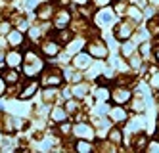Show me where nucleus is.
Segmentation results:
<instances>
[{
    "label": "nucleus",
    "instance_id": "obj_1",
    "mask_svg": "<svg viewBox=\"0 0 159 153\" xmlns=\"http://www.w3.org/2000/svg\"><path fill=\"white\" fill-rule=\"evenodd\" d=\"M39 52L42 54V57H56L60 52H61V44L56 40L52 34H48V37H44L40 40V46H39Z\"/></svg>",
    "mask_w": 159,
    "mask_h": 153
},
{
    "label": "nucleus",
    "instance_id": "obj_2",
    "mask_svg": "<svg viewBox=\"0 0 159 153\" xmlns=\"http://www.w3.org/2000/svg\"><path fill=\"white\" fill-rule=\"evenodd\" d=\"M109 100L113 105H125L132 100V92L129 86H123V84H117L115 88L109 90Z\"/></svg>",
    "mask_w": 159,
    "mask_h": 153
},
{
    "label": "nucleus",
    "instance_id": "obj_3",
    "mask_svg": "<svg viewBox=\"0 0 159 153\" xmlns=\"http://www.w3.org/2000/svg\"><path fill=\"white\" fill-rule=\"evenodd\" d=\"M134 29H136V23H134V21H130L129 17H125L123 21H119L117 25H115V31H113V37H115L119 42H123V40H129V38L132 37Z\"/></svg>",
    "mask_w": 159,
    "mask_h": 153
},
{
    "label": "nucleus",
    "instance_id": "obj_4",
    "mask_svg": "<svg viewBox=\"0 0 159 153\" xmlns=\"http://www.w3.org/2000/svg\"><path fill=\"white\" fill-rule=\"evenodd\" d=\"M39 86H40V80L39 79H27V77H23V86H21V90L17 94V100L19 101H29L39 92Z\"/></svg>",
    "mask_w": 159,
    "mask_h": 153
},
{
    "label": "nucleus",
    "instance_id": "obj_5",
    "mask_svg": "<svg viewBox=\"0 0 159 153\" xmlns=\"http://www.w3.org/2000/svg\"><path fill=\"white\" fill-rule=\"evenodd\" d=\"M115 21H117L115 11H113V8H107V6H102V8L96 11V16H94L96 27H111Z\"/></svg>",
    "mask_w": 159,
    "mask_h": 153
},
{
    "label": "nucleus",
    "instance_id": "obj_6",
    "mask_svg": "<svg viewBox=\"0 0 159 153\" xmlns=\"http://www.w3.org/2000/svg\"><path fill=\"white\" fill-rule=\"evenodd\" d=\"M86 52L96 60H106L109 54V48L102 38H92L90 42H86Z\"/></svg>",
    "mask_w": 159,
    "mask_h": 153
},
{
    "label": "nucleus",
    "instance_id": "obj_7",
    "mask_svg": "<svg viewBox=\"0 0 159 153\" xmlns=\"http://www.w3.org/2000/svg\"><path fill=\"white\" fill-rule=\"evenodd\" d=\"M56 10H58V6H56L52 0H50V2H40L37 6V10H35V16H37L39 21H52Z\"/></svg>",
    "mask_w": 159,
    "mask_h": 153
},
{
    "label": "nucleus",
    "instance_id": "obj_8",
    "mask_svg": "<svg viewBox=\"0 0 159 153\" xmlns=\"http://www.w3.org/2000/svg\"><path fill=\"white\" fill-rule=\"evenodd\" d=\"M6 40H8V46H12V48H21L25 50V42H27V34L19 29H12L8 34H6Z\"/></svg>",
    "mask_w": 159,
    "mask_h": 153
},
{
    "label": "nucleus",
    "instance_id": "obj_9",
    "mask_svg": "<svg viewBox=\"0 0 159 153\" xmlns=\"http://www.w3.org/2000/svg\"><path fill=\"white\" fill-rule=\"evenodd\" d=\"M71 21H73V16L69 14V10H65V8H58L54 17H52L54 29H65V27H69Z\"/></svg>",
    "mask_w": 159,
    "mask_h": 153
},
{
    "label": "nucleus",
    "instance_id": "obj_10",
    "mask_svg": "<svg viewBox=\"0 0 159 153\" xmlns=\"http://www.w3.org/2000/svg\"><path fill=\"white\" fill-rule=\"evenodd\" d=\"M4 61L6 67H14V69H21L23 65V50L21 48H12L4 54Z\"/></svg>",
    "mask_w": 159,
    "mask_h": 153
},
{
    "label": "nucleus",
    "instance_id": "obj_11",
    "mask_svg": "<svg viewBox=\"0 0 159 153\" xmlns=\"http://www.w3.org/2000/svg\"><path fill=\"white\" fill-rule=\"evenodd\" d=\"M73 136L77 138H84V140H94L96 136V128L92 124H88V123H77L73 124Z\"/></svg>",
    "mask_w": 159,
    "mask_h": 153
},
{
    "label": "nucleus",
    "instance_id": "obj_12",
    "mask_svg": "<svg viewBox=\"0 0 159 153\" xmlns=\"http://www.w3.org/2000/svg\"><path fill=\"white\" fill-rule=\"evenodd\" d=\"M92 60L94 57L88 52H77L73 56V69H77V71H84V69H88L90 65H92Z\"/></svg>",
    "mask_w": 159,
    "mask_h": 153
},
{
    "label": "nucleus",
    "instance_id": "obj_13",
    "mask_svg": "<svg viewBox=\"0 0 159 153\" xmlns=\"http://www.w3.org/2000/svg\"><path fill=\"white\" fill-rule=\"evenodd\" d=\"M107 117L111 119V123H115V124H125L129 121V113H127V109L123 107V105H113V107H109V111H107Z\"/></svg>",
    "mask_w": 159,
    "mask_h": 153
},
{
    "label": "nucleus",
    "instance_id": "obj_14",
    "mask_svg": "<svg viewBox=\"0 0 159 153\" xmlns=\"http://www.w3.org/2000/svg\"><path fill=\"white\" fill-rule=\"evenodd\" d=\"M40 96H42L44 103H52L54 100L60 98V86H44L42 92H40Z\"/></svg>",
    "mask_w": 159,
    "mask_h": 153
},
{
    "label": "nucleus",
    "instance_id": "obj_15",
    "mask_svg": "<svg viewBox=\"0 0 159 153\" xmlns=\"http://www.w3.org/2000/svg\"><path fill=\"white\" fill-rule=\"evenodd\" d=\"M2 77L6 80V84H16V82H19L23 79V75L19 73V69H14V67H6L2 71Z\"/></svg>",
    "mask_w": 159,
    "mask_h": 153
},
{
    "label": "nucleus",
    "instance_id": "obj_16",
    "mask_svg": "<svg viewBox=\"0 0 159 153\" xmlns=\"http://www.w3.org/2000/svg\"><path fill=\"white\" fill-rule=\"evenodd\" d=\"M71 92H73V98H77V100H84V98L88 96V92H90V86H88V82L81 80V82H75V84H73Z\"/></svg>",
    "mask_w": 159,
    "mask_h": 153
},
{
    "label": "nucleus",
    "instance_id": "obj_17",
    "mask_svg": "<svg viewBox=\"0 0 159 153\" xmlns=\"http://www.w3.org/2000/svg\"><path fill=\"white\" fill-rule=\"evenodd\" d=\"M50 34H52V37L58 40L61 46H63V44H67V42H69V40L75 37V33H73V31H69L67 27H65V29H56V33H50Z\"/></svg>",
    "mask_w": 159,
    "mask_h": 153
},
{
    "label": "nucleus",
    "instance_id": "obj_18",
    "mask_svg": "<svg viewBox=\"0 0 159 153\" xmlns=\"http://www.w3.org/2000/svg\"><path fill=\"white\" fill-rule=\"evenodd\" d=\"M65 46H67V48H65V52H67V54H71V56H75L77 52H81V50L84 48V46H86V42H84V38H83V37H79L77 40H75V38H71V40L67 42Z\"/></svg>",
    "mask_w": 159,
    "mask_h": 153
},
{
    "label": "nucleus",
    "instance_id": "obj_19",
    "mask_svg": "<svg viewBox=\"0 0 159 153\" xmlns=\"http://www.w3.org/2000/svg\"><path fill=\"white\" fill-rule=\"evenodd\" d=\"M50 119L54 123H61V121L69 119V113H67L65 107H61V105H56V107H52V111H50Z\"/></svg>",
    "mask_w": 159,
    "mask_h": 153
},
{
    "label": "nucleus",
    "instance_id": "obj_20",
    "mask_svg": "<svg viewBox=\"0 0 159 153\" xmlns=\"http://www.w3.org/2000/svg\"><path fill=\"white\" fill-rule=\"evenodd\" d=\"M63 107H65V111L69 113V115H75L77 111H81L83 105H81V100H77V98H73V96H71V98H67V100H65Z\"/></svg>",
    "mask_w": 159,
    "mask_h": 153
},
{
    "label": "nucleus",
    "instance_id": "obj_21",
    "mask_svg": "<svg viewBox=\"0 0 159 153\" xmlns=\"http://www.w3.org/2000/svg\"><path fill=\"white\" fill-rule=\"evenodd\" d=\"M125 16H127L130 21H134L136 25L144 19V14H142V10L138 8V6H130V8H127V11H125Z\"/></svg>",
    "mask_w": 159,
    "mask_h": 153
},
{
    "label": "nucleus",
    "instance_id": "obj_22",
    "mask_svg": "<svg viewBox=\"0 0 159 153\" xmlns=\"http://www.w3.org/2000/svg\"><path fill=\"white\" fill-rule=\"evenodd\" d=\"M136 52V42L134 40H123V44H121V48H119V54L123 56V57H129V56H132Z\"/></svg>",
    "mask_w": 159,
    "mask_h": 153
},
{
    "label": "nucleus",
    "instance_id": "obj_23",
    "mask_svg": "<svg viewBox=\"0 0 159 153\" xmlns=\"http://www.w3.org/2000/svg\"><path fill=\"white\" fill-rule=\"evenodd\" d=\"M107 140H109L111 144H115V146H119V144L123 142V130L119 128V124H117V126H113L111 130L107 132Z\"/></svg>",
    "mask_w": 159,
    "mask_h": 153
},
{
    "label": "nucleus",
    "instance_id": "obj_24",
    "mask_svg": "<svg viewBox=\"0 0 159 153\" xmlns=\"http://www.w3.org/2000/svg\"><path fill=\"white\" fill-rule=\"evenodd\" d=\"M77 151H83V153H86V151H92L94 149V146H92V140H84V138H79L77 142H75V146H73Z\"/></svg>",
    "mask_w": 159,
    "mask_h": 153
},
{
    "label": "nucleus",
    "instance_id": "obj_25",
    "mask_svg": "<svg viewBox=\"0 0 159 153\" xmlns=\"http://www.w3.org/2000/svg\"><path fill=\"white\" fill-rule=\"evenodd\" d=\"M148 140H150V138H148L146 134H136L134 136V144H132V147L136 149V151H142V149H146V146H148Z\"/></svg>",
    "mask_w": 159,
    "mask_h": 153
},
{
    "label": "nucleus",
    "instance_id": "obj_26",
    "mask_svg": "<svg viewBox=\"0 0 159 153\" xmlns=\"http://www.w3.org/2000/svg\"><path fill=\"white\" fill-rule=\"evenodd\" d=\"M60 126H58V132L63 136V138H71V134H73V124L71 123H67V121H61V123H58Z\"/></svg>",
    "mask_w": 159,
    "mask_h": 153
},
{
    "label": "nucleus",
    "instance_id": "obj_27",
    "mask_svg": "<svg viewBox=\"0 0 159 153\" xmlns=\"http://www.w3.org/2000/svg\"><path fill=\"white\" fill-rule=\"evenodd\" d=\"M148 31L153 37H159V16H153L152 19H148Z\"/></svg>",
    "mask_w": 159,
    "mask_h": 153
},
{
    "label": "nucleus",
    "instance_id": "obj_28",
    "mask_svg": "<svg viewBox=\"0 0 159 153\" xmlns=\"http://www.w3.org/2000/svg\"><path fill=\"white\" fill-rule=\"evenodd\" d=\"M92 94H94V98H96L98 101H107V100H109V90H107L104 84L98 86L96 92H92Z\"/></svg>",
    "mask_w": 159,
    "mask_h": 153
},
{
    "label": "nucleus",
    "instance_id": "obj_29",
    "mask_svg": "<svg viewBox=\"0 0 159 153\" xmlns=\"http://www.w3.org/2000/svg\"><path fill=\"white\" fill-rule=\"evenodd\" d=\"M129 103L132 105V107H130V109H132V113H144V111H146V101H144L142 98H136V100H130Z\"/></svg>",
    "mask_w": 159,
    "mask_h": 153
},
{
    "label": "nucleus",
    "instance_id": "obj_30",
    "mask_svg": "<svg viewBox=\"0 0 159 153\" xmlns=\"http://www.w3.org/2000/svg\"><path fill=\"white\" fill-rule=\"evenodd\" d=\"M138 54L144 57H150V54H152V44H150V40H144V42H140L138 44Z\"/></svg>",
    "mask_w": 159,
    "mask_h": 153
},
{
    "label": "nucleus",
    "instance_id": "obj_31",
    "mask_svg": "<svg viewBox=\"0 0 159 153\" xmlns=\"http://www.w3.org/2000/svg\"><path fill=\"white\" fill-rule=\"evenodd\" d=\"M142 60H144V57L140 56V54H132V56H129V67L130 69H136V67H140L142 65Z\"/></svg>",
    "mask_w": 159,
    "mask_h": 153
},
{
    "label": "nucleus",
    "instance_id": "obj_32",
    "mask_svg": "<svg viewBox=\"0 0 159 153\" xmlns=\"http://www.w3.org/2000/svg\"><path fill=\"white\" fill-rule=\"evenodd\" d=\"M12 29H14L12 19H2V21H0V34H4V37H6Z\"/></svg>",
    "mask_w": 159,
    "mask_h": 153
},
{
    "label": "nucleus",
    "instance_id": "obj_33",
    "mask_svg": "<svg viewBox=\"0 0 159 153\" xmlns=\"http://www.w3.org/2000/svg\"><path fill=\"white\" fill-rule=\"evenodd\" d=\"M113 11H115L117 17H123V14L127 11V4L125 2H119V0H115V4H113Z\"/></svg>",
    "mask_w": 159,
    "mask_h": 153
},
{
    "label": "nucleus",
    "instance_id": "obj_34",
    "mask_svg": "<svg viewBox=\"0 0 159 153\" xmlns=\"http://www.w3.org/2000/svg\"><path fill=\"white\" fill-rule=\"evenodd\" d=\"M146 151H159V138H155V140H148Z\"/></svg>",
    "mask_w": 159,
    "mask_h": 153
},
{
    "label": "nucleus",
    "instance_id": "obj_35",
    "mask_svg": "<svg viewBox=\"0 0 159 153\" xmlns=\"http://www.w3.org/2000/svg\"><path fill=\"white\" fill-rule=\"evenodd\" d=\"M130 4H132V6H138L140 10H144L148 4H150V0H130Z\"/></svg>",
    "mask_w": 159,
    "mask_h": 153
},
{
    "label": "nucleus",
    "instance_id": "obj_36",
    "mask_svg": "<svg viewBox=\"0 0 159 153\" xmlns=\"http://www.w3.org/2000/svg\"><path fill=\"white\" fill-rule=\"evenodd\" d=\"M144 11H146V16H144L146 19H152V17L155 16V8H152V6H146V8H144Z\"/></svg>",
    "mask_w": 159,
    "mask_h": 153
},
{
    "label": "nucleus",
    "instance_id": "obj_37",
    "mask_svg": "<svg viewBox=\"0 0 159 153\" xmlns=\"http://www.w3.org/2000/svg\"><path fill=\"white\" fill-rule=\"evenodd\" d=\"M6 80H4V77H2V73H0V96H4V92H6Z\"/></svg>",
    "mask_w": 159,
    "mask_h": 153
},
{
    "label": "nucleus",
    "instance_id": "obj_38",
    "mask_svg": "<svg viewBox=\"0 0 159 153\" xmlns=\"http://www.w3.org/2000/svg\"><path fill=\"white\" fill-rule=\"evenodd\" d=\"M150 84L155 86V88H159V73H153V79L150 80Z\"/></svg>",
    "mask_w": 159,
    "mask_h": 153
},
{
    "label": "nucleus",
    "instance_id": "obj_39",
    "mask_svg": "<svg viewBox=\"0 0 159 153\" xmlns=\"http://www.w3.org/2000/svg\"><path fill=\"white\" fill-rule=\"evenodd\" d=\"M6 46H8V40L4 38V34H0V50H6Z\"/></svg>",
    "mask_w": 159,
    "mask_h": 153
},
{
    "label": "nucleus",
    "instance_id": "obj_40",
    "mask_svg": "<svg viewBox=\"0 0 159 153\" xmlns=\"http://www.w3.org/2000/svg\"><path fill=\"white\" fill-rule=\"evenodd\" d=\"M71 2L75 4V6H84V4H88L90 0H71Z\"/></svg>",
    "mask_w": 159,
    "mask_h": 153
},
{
    "label": "nucleus",
    "instance_id": "obj_41",
    "mask_svg": "<svg viewBox=\"0 0 159 153\" xmlns=\"http://www.w3.org/2000/svg\"><path fill=\"white\" fill-rule=\"evenodd\" d=\"M111 2V0H94V4H98V6H107Z\"/></svg>",
    "mask_w": 159,
    "mask_h": 153
},
{
    "label": "nucleus",
    "instance_id": "obj_42",
    "mask_svg": "<svg viewBox=\"0 0 159 153\" xmlns=\"http://www.w3.org/2000/svg\"><path fill=\"white\" fill-rule=\"evenodd\" d=\"M153 57H155V61L159 63V46H155V48H153Z\"/></svg>",
    "mask_w": 159,
    "mask_h": 153
},
{
    "label": "nucleus",
    "instance_id": "obj_43",
    "mask_svg": "<svg viewBox=\"0 0 159 153\" xmlns=\"http://www.w3.org/2000/svg\"><path fill=\"white\" fill-rule=\"evenodd\" d=\"M2 138H4V130L0 128V142H2Z\"/></svg>",
    "mask_w": 159,
    "mask_h": 153
},
{
    "label": "nucleus",
    "instance_id": "obj_44",
    "mask_svg": "<svg viewBox=\"0 0 159 153\" xmlns=\"http://www.w3.org/2000/svg\"><path fill=\"white\" fill-rule=\"evenodd\" d=\"M119 2H125V0H119Z\"/></svg>",
    "mask_w": 159,
    "mask_h": 153
},
{
    "label": "nucleus",
    "instance_id": "obj_45",
    "mask_svg": "<svg viewBox=\"0 0 159 153\" xmlns=\"http://www.w3.org/2000/svg\"><path fill=\"white\" fill-rule=\"evenodd\" d=\"M157 42H159V37H157Z\"/></svg>",
    "mask_w": 159,
    "mask_h": 153
}]
</instances>
